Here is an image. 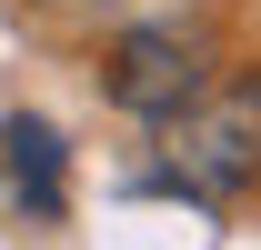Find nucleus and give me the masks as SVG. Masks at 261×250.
Segmentation results:
<instances>
[{
  "label": "nucleus",
  "mask_w": 261,
  "mask_h": 250,
  "mask_svg": "<svg viewBox=\"0 0 261 250\" xmlns=\"http://www.w3.org/2000/svg\"><path fill=\"white\" fill-rule=\"evenodd\" d=\"M141 190H171V200H191V210H231L241 190H261V70L201 90L181 120H161Z\"/></svg>",
  "instance_id": "obj_1"
},
{
  "label": "nucleus",
  "mask_w": 261,
  "mask_h": 250,
  "mask_svg": "<svg viewBox=\"0 0 261 250\" xmlns=\"http://www.w3.org/2000/svg\"><path fill=\"white\" fill-rule=\"evenodd\" d=\"M111 100H121L130 120H181L201 90H211V50H201L191 30H161V20H141V30H121V50H111Z\"/></svg>",
  "instance_id": "obj_2"
},
{
  "label": "nucleus",
  "mask_w": 261,
  "mask_h": 250,
  "mask_svg": "<svg viewBox=\"0 0 261 250\" xmlns=\"http://www.w3.org/2000/svg\"><path fill=\"white\" fill-rule=\"evenodd\" d=\"M0 160H10V200H20V220H61V190H70V140L40 120V110L0 120Z\"/></svg>",
  "instance_id": "obj_3"
},
{
  "label": "nucleus",
  "mask_w": 261,
  "mask_h": 250,
  "mask_svg": "<svg viewBox=\"0 0 261 250\" xmlns=\"http://www.w3.org/2000/svg\"><path fill=\"white\" fill-rule=\"evenodd\" d=\"M61 10H91V0H61Z\"/></svg>",
  "instance_id": "obj_4"
}]
</instances>
